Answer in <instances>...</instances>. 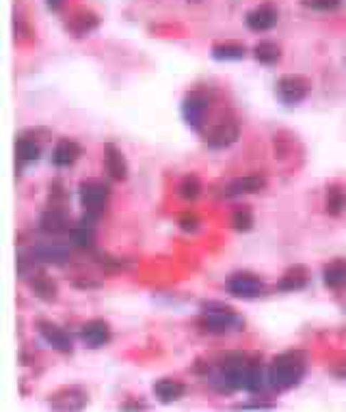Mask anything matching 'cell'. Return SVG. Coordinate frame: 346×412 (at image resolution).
I'll return each mask as SVG.
<instances>
[{
  "label": "cell",
  "instance_id": "7a4b0ae2",
  "mask_svg": "<svg viewBox=\"0 0 346 412\" xmlns=\"http://www.w3.org/2000/svg\"><path fill=\"white\" fill-rule=\"evenodd\" d=\"M201 324L208 328L210 333H225L232 331V328H240L243 319L238 317V313L221 302H208L201 307Z\"/></svg>",
  "mask_w": 346,
  "mask_h": 412
},
{
  "label": "cell",
  "instance_id": "d6986e66",
  "mask_svg": "<svg viewBox=\"0 0 346 412\" xmlns=\"http://www.w3.org/2000/svg\"><path fill=\"white\" fill-rule=\"evenodd\" d=\"M264 371H262V365L258 361H247L245 365V374H243V388L249 391V393H260L264 391Z\"/></svg>",
  "mask_w": 346,
  "mask_h": 412
},
{
  "label": "cell",
  "instance_id": "9c48e42d",
  "mask_svg": "<svg viewBox=\"0 0 346 412\" xmlns=\"http://www.w3.org/2000/svg\"><path fill=\"white\" fill-rule=\"evenodd\" d=\"M111 326H108V321H104V319H91V321H87V324H83V328H81V339H83V344L85 346H89V348H102V346H106L108 341H111Z\"/></svg>",
  "mask_w": 346,
  "mask_h": 412
},
{
  "label": "cell",
  "instance_id": "ffe728a7",
  "mask_svg": "<svg viewBox=\"0 0 346 412\" xmlns=\"http://www.w3.org/2000/svg\"><path fill=\"white\" fill-rule=\"evenodd\" d=\"M93 220L96 218H89V216H85L76 227H72L69 229V240H72L76 246H81V249H87V246H91L93 244Z\"/></svg>",
  "mask_w": 346,
  "mask_h": 412
},
{
  "label": "cell",
  "instance_id": "cb8c5ba5",
  "mask_svg": "<svg viewBox=\"0 0 346 412\" xmlns=\"http://www.w3.org/2000/svg\"><path fill=\"white\" fill-rule=\"evenodd\" d=\"M253 56L262 65H275L277 61L282 58V50H280V46L273 43V41H260L253 48Z\"/></svg>",
  "mask_w": 346,
  "mask_h": 412
},
{
  "label": "cell",
  "instance_id": "1f68e13d",
  "mask_svg": "<svg viewBox=\"0 0 346 412\" xmlns=\"http://www.w3.org/2000/svg\"><path fill=\"white\" fill-rule=\"evenodd\" d=\"M48 3V7L52 9V11H58L61 7H63V0H46Z\"/></svg>",
  "mask_w": 346,
  "mask_h": 412
},
{
  "label": "cell",
  "instance_id": "9a60e30c",
  "mask_svg": "<svg viewBox=\"0 0 346 412\" xmlns=\"http://www.w3.org/2000/svg\"><path fill=\"white\" fill-rule=\"evenodd\" d=\"M31 257L44 264H65L69 259V251L63 244H39L31 249Z\"/></svg>",
  "mask_w": 346,
  "mask_h": 412
},
{
  "label": "cell",
  "instance_id": "d4e9b609",
  "mask_svg": "<svg viewBox=\"0 0 346 412\" xmlns=\"http://www.w3.org/2000/svg\"><path fill=\"white\" fill-rule=\"evenodd\" d=\"M247 50L243 43H234V41H228V43H217L213 46V56L217 61H240L245 58Z\"/></svg>",
  "mask_w": 346,
  "mask_h": 412
},
{
  "label": "cell",
  "instance_id": "603a6c76",
  "mask_svg": "<svg viewBox=\"0 0 346 412\" xmlns=\"http://www.w3.org/2000/svg\"><path fill=\"white\" fill-rule=\"evenodd\" d=\"M31 289H33L41 300H48V302L56 300V294H58L56 283H54L50 277H46V274L33 277V279H31Z\"/></svg>",
  "mask_w": 346,
  "mask_h": 412
},
{
  "label": "cell",
  "instance_id": "4316f807",
  "mask_svg": "<svg viewBox=\"0 0 346 412\" xmlns=\"http://www.w3.org/2000/svg\"><path fill=\"white\" fill-rule=\"evenodd\" d=\"M178 192L184 201H195L199 195H201V182L197 175H186L180 186H178Z\"/></svg>",
  "mask_w": 346,
  "mask_h": 412
},
{
  "label": "cell",
  "instance_id": "f546056e",
  "mask_svg": "<svg viewBox=\"0 0 346 412\" xmlns=\"http://www.w3.org/2000/svg\"><path fill=\"white\" fill-rule=\"evenodd\" d=\"M303 5L314 11H333L342 5V0H303Z\"/></svg>",
  "mask_w": 346,
  "mask_h": 412
},
{
  "label": "cell",
  "instance_id": "277c9868",
  "mask_svg": "<svg viewBox=\"0 0 346 412\" xmlns=\"http://www.w3.org/2000/svg\"><path fill=\"white\" fill-rule=\"evenodd\" d=\"M108 186L102 182H83L78 188V197H81V205L85 210V216L96 218L100 216V212L104 210L106 201H108Z\"/></svg>",
  "mask_w": 346,
  "mask_h": 412
},
{
  "label": "cell",
  "instance_id": "7c38bea8",
  "mask_svg": "<svg viewBox=\"0 0 346 412\" xmlns=\"http://www.w3.org/2000/svg\"><path fill=\"white\" fill-rule=\"evenodd\" d=\"M266 188V177L264 175H243L236 177L234 182H230L223 190L225 197H238V195H251V192H260Z\"/></svg>",
  "mask_w": 346,
  "mask_h": 412
},
{
  "label": "cell",
  "instance_id": "6da1fadb",
  "mask_svg": "<svg viewBox=\"0 0 346 412\" xmlns=\"http://www.w3.org/2000/svg\"><path fill=\"white\" fill-rule=\"evenodd\" d=\"M305 376V361L299 352L280 354L268 367V382L277 391H290L295 388Z\"/></svg>",
  "mask_w": 346,
  "mask_h": 412
},
{
  "label": "cell",
  "instance_id": "ba28073f",
  "mask_svg": "<svg viewBox=\"0 0 346 412\" xmlns=\"http://www.w3.org/2000/svg\"><path fill=\"white\" fill-rule=\"evenodd\" d=\"M277 22H280V11H277V7L270 5V3H264V5L251 9V11L245 16V24H247L253 33H266V31H270Z\"/></svg>",
  "mask_w": 346,
  "mask_h": 412
},
{
  "label": "cell",
  "instance_id": "7402d4cb",
  "mask_svg": "<svg viewBox=\"0 0 346 412\" xmlns=\"http://www.w3.org/2000/svg\"><path fill=\"white\" fill-rule=\"evenodd\" d=\"M96 26H98V18L89 11H78L76 16H72V20H69V24H67V29L78 37L89 35Z\"/></svg>",
  "mask_w": 346,
  "mask_h": 412
},
{
  "label": "cell",
  "instance_id": "8992f818",
  "mask_svg": "<svg viewBox=\"0 0 346 412\" xmlns=\"http://www.w3.org/2000/svg\"><path fill=\"white\" fill-rule=\"evenodd\" d=\"M240 136V125L236 123V119H223L219 123H215V128L205 134V145L210 149H225L232 147Z\"/></svg>",
  "mask_w": 346,
  "mask_h": 412
},
{
  "label": "cell",
  "instance_id": "5b68a950",
  "mask_svg": "<svg viewBox=\"0 0 346 412\" xmlns=\"http://www.w3.org/2000/svg\"><path fill=\"white\" fill-rule=\"evenodd\" d=\"M228 292L236 298H260L266 292V285L251 272H236L228 279Z\"/></svg>",
  "mask_w": 346,
  "mask_h": 412
},
{
  "label": "cell",
  "instance_id": "f1b7e54d",
  "mask_svg": "<svg viewBox=\"0 0 346 412\" xmlns=\"http://www.w3.org/2000/svg\"><path fill=\"white\" fill-rule=\"evenodd\" d=\"M232 227L236 231H249L253 227V214L249 207H238L234 214H232Z\"/></svg>",
  "mask_w": 346,
  "mask_h": 412
},
{
  "label": "cell",
  "instance_id": "83f0119b",
  "mask_svg": "<svg viewBox=\"0 0 346 412\" xmlns=\"http://www.w3.org/2000/svg\"><path fill=\"white\" fill-rule=\"evenodd\" d=\"M346 210V192L340 186H331L327 190V212L342 214Z\"/></svg>",
  "mask_w": 346,
  "mask_h": 412
},
{
  "label": "cell",
  "instance_id": "44dd1931",
  "mask_svg": "<svg viewBox=\"0 0 346 412\" xmlns=\"http://www.w3.org/2000/svg\"><path fill=\"white\" fill-rule=\"evenodd\" d=\"M41 229L46 233H63L67 229V216L61 207H50L41 214Z\"/></svg>",
  "mask_w": 346,
  "mask_h": 412
},
{
  "label": "cell",
  "instance_id": "52a82bcc",
  "mask_svg": "<svg viewBox=\"0 0 346 412\" xmlns=\"http://www.w3.org/2000/svg\"><path fill=\"white\" fill-rule=\"evenodd\" d=\"M208 106H210V102H208V98L201 91L186 93L184 102H182V117H184L186 125L193 130H199L203 119H205Z\"/></svg>",
  "mask_w": 346,
  "mask_h": 412
},
{
  "label": "cell",
  "instance_id": "e0dca14e",
  "mask_svg": "<svg viewBox=\"0 0 346 412\" xmlns=\"http://www.w3.org/2000/svg\"><path fill=\"white\" fill-rule=\"evenodd\" d=\"M322 283L329 289H344L346 287V262L335 259L322 268Z\"/></svg>",
  "mask_w": 346,
  "mask_h": 412
},
{
  "label": "cell",
  "instance_id": "ac0fdd59",
  "mask_svg": "<svg viewBox=\"0 0 346 412\" xmlns=\"http://www.w3.org/2000/svg\"><path fill=\"white\" fill-rule=\"evenodd\" d=\"M154 393H156V397H158L161 401L171 403V401H178L180 397H184L186 386H184V382H180V380L165 378V380L154 382Z\"/></svg>",
  "mask_w": 346,
  "mask_h": 412
},
{
  "label": "cell",
  "instance_id": "2e32d148",
  "mask_svg": "<svg viewBox=\"0 0 346 412\" xmlns=\"http://www.w3.org/2000/svg\"><path fill=\"white\" fill-rule=\"evenodd\" d=\"M310 281V272L305 266H292L282 279L277 283V289L280 292H299L307 285Z\"/></svg>",
  "mask_w": 346,
  "mask_h": 412
},
{
  "label": "cell",
  "instance_id": "3957f363",
  "mask_svg": "<svg viewBox=\"0 0 346 412\" xmlns=\"http://www.w3.org/2000/svg\"><path fill=\"white\" fill-rule=\"evenodd\" d=\"M310 89H312V85H310V80L305 76L290 73V76H282L280 80H277L275 96L286 106H297L307 98Z\"/></svg>",
  "mask_w": 346,
  "mask_h": 412
},
{
  "label": "cell",
  "instance_id": "4fadbf2b",
  "mask_svg": "<svg viewBox=\"0 0 346 412\" xmlns=\"http://www.w3.org/2000/svg\"><path fill=\"white\" fill-rule=\"evenodd\" d=\"M83 149L76 140H69V138H61L52 151V162L56 167L65 169V167H72V164L81 158Z\"/></svg>",
  "mask_w": 346,
  "mask_h": 412
},
{
  "label": "cell",
  "instance_id": "30bf717a",
  "mask_svg": "<svg viewBox=\"0 0 346 412\" xmlns=\"http://www.w3.org/2000/svg\"><path fill=\"white\" fill-rule=\"evenodd\" d=\"M87 403V393L81 386H65L50 395V406L56 410H81Z\"/></svg>",
  "mask_w": 346,
  "mask_h": 412
},
{
  "label": "cell",
  "instance_id": "5bb4252c",
  "mask_svg": "<svg viewBox=\"0 0 346 412\" xmlns=\"http://www.w3.org/2000/svg\"><path fill=\"white\" fill-rule=\"evenodd\" d=\"M104 167H106V173L117 180V182H123L128 177V164H126V158L123 153L113 145L108 143L106 145V151H104Z\"/></svg>",
  "mask_w": 346,
  "mask_h": 412
},
{
  "label": "cell",
  "instance_id": "8fae6325",
  "mask_svg": "<svg viewBox=\"0 0 346 412\" xmlns=\"http://www.w3.org/2000/svg\"><path fill=\"white\" fill-rule=\"evenodd\" d=\"M37 331L46 339V344L52 346L54 350H58V352H72V348H74L72 337H69L61 326H56L52 321H39Z\"/></svg>",
  "mask_w": 346,
  "mask_h": 412
},
{
  "label": "cell",
  "instance_id": "4dcf8cb0",
  "mask_svg": "<svg viewBox=\"0 0 346 412\" xmlns=\"http://www.w3.org/2000/svg\"><path fill=\"white\" fill-rule=\"evenodd\" d=\"M180 227L184 229V231H195L197 227H199V218H197V214H184L182 218H180Z\"/></svg>",
  "mask_w": 346,
  "mask_h": 412
},
{
  "label": "cell",
  "instance_id": "484cf974",
  "mask_svg": "<svg viewBox=\"0 0 346 412\" xmlns=\"http://www.w3.org/2000/svg\"><path fill=\"white\" fill-rule=\"evenodd\" d=\"M16 155L20 158V162H35L41 155V147H39L37 140L22 136V138L16 140Z\"/></svg>",
  "mask_w": 346,
  "mask_h": 412
}]
</instances>
